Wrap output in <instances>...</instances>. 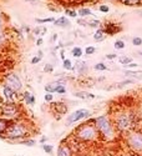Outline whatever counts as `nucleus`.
Wrapping results in <instances>:
<instances>
[{
  "label": "nucleus",
  "instance_id": "nucleus-33",
  "mask_svg": "<svg viewBox=\"0 0 142 156\" xmlns=\"http://www.w3.org/2000/svg\"><path fill=\"white\" fill-rule=\"evenodd\" d=\"M65 92H66V86L64 85L63 83H60V84H59V86H57V89H56V94H60V95H64Z\"/></svg>",
  "mask_w": 142,
  "mask_h": 156
},
{
  "label": "nucleus",
  "instance_id": "nucleus-30",
  "mask_svg": "<svg viewBox=\"0 0 142 156\" xmlns=\"http://www.w3.org/2000/svg\"><path fill=\"white\" fill-rule=\"evenodd\" d=\"M100 25H101V23L99 20H96V19H92V20L87 21V26H90V28H99Z\"/></svg>",
  "mask_w": 142,
  "mask_h": 156
},
{
  "label": "nucleus",
  "instance_id": "nucleus-15",
  "mask_svg": "<svg viewBox=\"0 0 142 156\" xmlns=\"http://www.w3.org/2000/svg\"><path fill=\"white\" fill-rule=\"evenodd\" d=\"M13 121L11 120H6L4 118H0V137H3V135L5 134L6 129L9 127V125H10Z\"/></svg>",
  "mask_w": 142,
  "mask_h": 156
},
{
  "label": "nucleus",
  "instance_id": "nucleus-42",
  "mask_svg": "<svg viewBox=\"0 0 142 156\" xmlns=\"http://www.w3.org/2000/svg\"><path fill=\"white\" fill-rule=\"evenodd\" d=\"M5 41H6V38L4 36V35H3L1 33H0V46L4 45V44H5Z\"/></svg>",
  "mask_w": 142,
  "mask_h": 156
},
{
  "label": "nucleus",
  "instance_id": "nucleus-31",
  "mask_svg": "<svg viewBox=\"0 0 142 156\" xmlns=\"http://www.w3.org/2000/svg\"><path fill=\"white\" fill-rule=\"evenodd\" d=\"M120 1L126 4V5H137V4L142 3V0H120Z\"/></svg>",
  "mask_w": 142,
  "mask_h": 156
},
{
  "label": "nucleus",
  "instance_id": "nucleus-45",
  "mask_svg": "<svg viewBox=\"0 0 142 156\" xmlns=\"http://www.w3.org/2000/svg\"><path fill=\"white\" fill-rule=\"evenodd\" d=\"M116 54H107L106 55V59H109V60H113V59H116Z\"/></svg>",
  "mask_w": 142,
  "mask_h": 156
},
{
  "label": "nucleus",
  "instance_id": "nucleus-34",
  "mask_svg": "<svg viewBox=\"0 0 142 156\" xmlns=\"http://www.w3.org/2000/svg\"><path fill=\"white\" fill-rule=\"evenodd\" d=\"M96 52V48L95 46H86L85 49V54L86 55H92V54H95Z\"/></svg>",
  "mask_w": 142,
  "mask_h": 156
},
{
  "label": "nucleus",
  "instance_id": "nucleus-36",
  "mask_svg": "<svg viewBox=\"0 0 142 156\" xmlns=\"http://www.w3.org/2000/svg\"><path fill=\"white\" fill-rule=\"evenodd\" d=\"M65 14L68 15V16H71V17H76L77 16V13L75 11V10H71V9H66Z\"/></svg>",
  "mask_w": 142,
  "mask_h": 156
},
{
  "label": "nucleus",
  "instance_id": "nucleus-25",
  "mask_svg": "<svg viewBox=\"0 0 142 156\" xmlns=\"http://www.w3.org/2000/svg\"><path fill=\"white\" fill-rule=\"evenodd\" d=\"M63 66H64L65 70H71V71H74V65H72V62H71L70 59H65V60L63 61Z\"/></svg>",
  "mask_w": 142,
  "mask_h": 156
},
{
  "label": "nucleus",
  "instance_id": "nucleus-32",
  "mask_svg": "<svg viewBox=\"0 0 142 156\" xmlns=\"http://www.w3.org/2000/svg\"><path fill=\"white\" fill-rule=\"evenodd\" d=\"M35 21H36L38 24H44V23H54L55 19H54V17H45V19H39V17H38V19L35 20Z\"/></svg>",
  "mask_w": 142,
  "mask_h": 156
},
{
  "label": "nucleus",
  "instance_id": "nucleus-14",
  "mask_svg": "<svg viewBox=\"0 0 142 156\" xmlns=\"http://www.w3.org/2000/svg\"><path fill=\"white\" fill-rule=\"evenodd\" d=\"M51 106H52V108H54V109L56 110V113H59L60 115H64V114H66V113H68V110H69L68 105H66V104H64V102H56V104H52Z\"/></svg>",
  "mask_w": 142,
  "mask_h": 156
},
{
  "label": "nucleus",
  "instance_id": "nucleus-26",
  "mask_svg": "<svg viewBox=\"0 0 142 156\" xmlns=\"http://www.w3.org/2000/svg\"><path fill=\"white\" fill-rule=\"evenodd\" d=\"M42 150L45 151L46 154H49V155H51L52 153H54V146L52 145H49V144H42Z\"/></svg>",
  "mask_w": 142,
  "mask_h": 156
},
{
  "label": "nucleus",
  "instance_id": "nucleus-22",
  "mask_svg": "<svg viewBox=\"0 0 142 156\" xmlns=\"http://www.w3.org/2000/svg\"><path fill=\"white\" fill-rule=\"evenodd\" d=\"M135 81L134 80H131V79H127V80H123V81H121V83H117V84H115V87L116 89H121V87H125L126 85H130V84H134Z\"/></svg>",
  "mask_w": 142,
  "mask_h": 156
},
{
  "label": "nucleus",
  "instance_id": "nucleus-28",
  "mask_svg": "<svg viewBox=\"0 0 142 156\" xmlns=\"http://www.w3.org/2000/svg\"><path fill=\"white\" fill-rule=\"evenodd\" d=\"M94 69L96 71H105V70H107V66H106V64H104V62H97L94 66Z\"/></svg>",
  "mask_w": 142,
  "mask_h": 156
},
{
  "label": "nucleus",
  "instance_id": "nucleus-20",
  "mask_svg": "<svg viewBox=\"0 0 142 156\" xmlns=\"http://www.w3.org/2000/svg\"><path fill=\"white\" fill-rule=\"evenodd\" d=\"M59 84H60V81H56V83H52V84H47V85L45 86V91L50 92V94L56 92V89H57V86H59Z\"/></svg>",
  "mask_w": 142,
  "mask_h": 156
},
{
  "label": "nucleus",
  "instance_id": "nucleus-27",
  "mask_svg": "<svg viewBox=\"0 0 142 156\" xmlns=\"http://www.w3.org/2000/svg\"><path fill=\"white\" fill-rule=\"evenodd\" d=\"M113 45H115V49H117V50H122V49L126 46V44H125L123 40L120 39V40H116V41H115Z\"/></svg>",
  "mask_w": 142,
  "mask_h": 156
},
{
  "label": "nucleus",
  "instance_id": "nucleus-18",
  "mask_svg": "<svg viewBox=\"0 0 142 156\" xmlns=\"http://www.w3.org/2000/svg\"><path fill=\"white\" fill-rule=\"evenodd\" d=\"M105 38H106V34L104 33V30H102V29H100V28L97 29V30H96V33L94 34V40H95V41H97V43L104 41Z\"/></svg>",
  "mask_w": 142,
  "mask_h": 156
},
{
  "label": "nucleus",
  "instance_id": "nucleus-37",
  "mask_svg": "<svg viewBox=\"0 0 142 156\" xmlns=\"http://www.w3.org/2000/svg\"><path fill=\"white\" fill-rule=\"evenodd\" d=\"M44 71H45V73H52V71H54V66L51 64H46L44 66Z\"/></svg>",
  "mask_w": 142,
  "mask_h": 156
},
{
  "label": "nucleus",
  "instance_id": "nucleus-7",
  "mask_svg": "<svg viewBox=\"0 0 142 156\" xmlns=\"http://www.w3.org/2000/svg\"><path fill=\"white\" fill-rule=\"evenodd\" d=\"M4 85L13 89L15 92H19L21 89H23V83H21L19 75L14 74V73L5 75V78H4Z\"/></svg>",
  "mask_w": 142,
  "mask_h": 156
},
{
  "label": "nucleus",
  "instance_id": "nucleus-21",
  "mask_svg": "<svg viewBox=\"0 0 142 156\" xmlns=\"http://www.w3.org/2000/svg\"><path fill=\"white\" fill-rule=\"evenodd\" d=\"M77 15H80L81 17L91 16V15H92V11H91L88 8H81V9H80V10L77 11Z\"/></svg>",
  "mask_w": 142,
  "mask_h": 156
},
{
  "label": "nucleus",
  "instance_id": "nucleus-4",
  "mask_svg": "<svg viewBox=\"0 0 142 156\" xmlns=\"http://www.w3.org/2000/svg\"><path fill=\"white\" fill-rule=\"evenodd\" d=\"M95 125L99 131V135L105 141H111L116 137V127L107 115H101L95 118Z\"/></svg>",
  "mask_w": 142,
  "mask_h": 156
},
{
  "label": "nucleus",
  "instance_id": "nucleus-24",
  "mask_svg": "<svg viewBox=\"0 0 142 156\" xmlns=\"http://www.w3.org/2000/svg\"><path fill=\"white\" fill-rule=\"evenodd\" d=\"M118 61H120V64H122L123 66H126L127 64H130V62H132V59H131L130 56L123 55V56H120V57H118Z\"/></svg>",
  "mask_w": 142,
  "mask_h": 156
},
{
  "label": "nucleus",
  "instance_id": "nucleus-9",
  "mask_svg": "<svg viewBox=\"0 0 142 156\" xmlns=\"http://www.w3.org/2000/svg\"><path fill=\"white\" fill-rule=\"evenodd\" d=\"M3 95H4V97H5L6 102H15L16 97H17V92H15L13 89H10L9 86L4 85V87H3Z\"/></svg>",
  "mask_w": 142,
  "mask_h": 156
},
{
  "label": "nucleus",
  "instance_id": "nucleus-48",
  "mask_svg": "<svg viewBox=\"0 0 142 156\" xmlns=\"http://www.w3.org/2000/svg\"><path fill=\"white\" fill-rule=\"evenodd\" d=\"M46 140H47V137H46V136H42L41 139H40V144H45Z\"/></svg>",
  "mask_w": 142,
  "mask_h": 156
},
{
  "label": "nucleus",
  "instance_id": "nucleus-41",
  "mask_svg": "<svg viewBox=\"0 0 142 156\" xmlns=\"http://www.w3.org/2000/svg\"><path fill=\"white\" fill-rule=\"evenodd\" d=\"M137 66H139V64H136V62H130V64H127L125 68H127V69H136Z\"/></svg>",
  "mask_w": 142,
  "mask_h": 156
},
{
  "label": "nucleus",
  "instance_id": "nucleus-13",
  "mask_svg": "<svg viewBox=\"0 0 142 156\" xmlns=\"http://www.w3.org/2000/svg\"><path fill=\"white\" fill-rule=\"evenodd\" d=\"M74 66H76V68H74V71L76 70L80 75H85V74L87 73V70H88L87 64H86L85 61H77Z\"/></svg>",
  "mask_w": 142,
  "mask_h": 156
},
{
  "label": "nucleus",
  "instance_id": "nucleus-54",
  "mask_svg": "<svg viewBox=\"0 0 142 156\" xmlns=\"http://www.w3.org/2000/svg\"><path fill=\"white\" fill-rule=\"evenodd\" d=\"M134 156H139V155H134Z\"/></svg>",
  "mask_w": 142,
  "mask_h": 156
},
{
  "label": "nucleus",
  "instance_id": "nucleus-19",
  "mask_svg": "<svg viewBox=\"0 0 142 156\" xmlns=\"http://www.w3.org/2000/svg\"><path fill=\"white\" fill-rule=\"evenodd\" d=\"M71 54H72V56L75 57V59H80V57L82 56L84 51H82V49L80 46H74L72 50H71Z\"/></svg>",
  "mask_w": 142,
  "mask_h": 156
},
{
  "label": "nucleus",
  "instance_id": "nucleus-51",
  "mask_svg": "<svg viewBox=\"0 0 142 156\" xmlns=\"http://www.w3.org/2000/svg\"><path fill=\"white\" fill-rule=\"evenodd\" d=\"M23 30H24V31H26V33H29V31H30V28H29V26H24Z\"/></svg>",
  "mask_w": 142,
  "mask_h": 156
},
{
  "label": "nucleus",
  "instance_id": "nucleus-40",
  "mask_svg": "<svg viewBox=\"0 0 142 156\" xmlns=\"http://www.w3.org/2000/svg\"><path fill=\"white\" fill-rule=\"evenodd\" d=\"M40 61H41V57H40V56H34L33 59H31V64H33V65L39 64Z\"/></svg>",
  "mask_w": 142,
  "mask_h": 156
},
{
  "label": "nucleus",
  "instance_id": "nucleus-3",
  "mask_svg": "<svg viewBox=\"0 0 142 156\" xmlns=\"http://www.w3.org/2000/svg\"><path fill=\"white\" fill-rule=\"evenodd\" d=\"M75 137L84 142H92L100 139L99 131L95 125V119H88L85 124H81L75 130Z\"/></svg>",
  "mask_w": 142,
  "mask_h": 156
},
{
  "label": "nucleus",
  "instance_id": "nucleus-11",
  "mask_svg": "<svg viewBox=\"0 0 142 156\" xmlns=\"http://www.w3.org/2000/svg\"><path fill=\"white\" fill-rule=\"evenodd\" d=\"M56 156H72V150L68 144H61L57 148Z\"/></svg>",
  "mask_w": 142,
  "mask_h": 156
},
{
  "label": "nucleus",
  "instance_id": "nucleus-12",
  "mask_svg": "<svg viewBox=\"0 0 142 156\" xmlns=\"http://www.w3.org/2000/svg\"><path fill=\"white\" fill-rule=\"evenodd\" d=\"M54 25L55 26H59V28H70L71 23L69 21V19L66 16H60L59 19H55Z\"/></svg>",
  "mask_w": 142,
  "mask_h": 156
},
{
  "label": "nucleus",
  "instance_id": "nucleus-29",
  "mask_svg": "<svg viewBox=\"0 0 142 156\" xmlns=\"http://www.w3.org/2000/svg\"><path fill=\"white\" fill-rule=\"evenodd\" d=\"M19 144H24L25 146H35V144H36V141H35L34 139H26V140H23V141H20Z\"/></svg>",
  "mask_w": 142,
  "mask_h": 156
},
{
  "label": "nucleus",
  "instance_id": "nucleus-43",
  "mask_svg": "<svg viewBox=\"0 0 142 156\" xmlns=\"http://www.w3.org/2000/svg\"><path fill=\"white\" fill-rule=\"evenodd\" d=\"M3 29H4V21H3V14L0 11V33L3 31Z\"/></svg>",
  "mask_w": 142,
  "mask_h": 156
},
{
  "label": "nucleus",
  "instance_id": "nucleus-39",
  "mask_svg": "<svg viewBox=\"0 0 142 156\" xmlns=\"http://www.w3.org/2000/svg\"><path fill=\"white\" fill-rule=\"evenodd\" d=\"M99 10H100L101 13H109V11H110V8H109L107 5H101V6L99 8Z\"/></svg>",
  "mask_w": 142,
  "mask_h": 156
},
{
  "label": "nucleus",
  "instance_id": "nucleus-16",
  "mask_svg": "<svg viewBox=\"0 0 142 156\" xmlns=\"http://www.w3.org/2000/svg\"><path fill=\"white\" fill-rule=\"evenodd\" d=\"M74 96L79 97V99H95L96 97L94 94H90L86 91H76V92H74Z\"/></svg>",
  "mask_w": 142,
  "mask_h": 156
},
{
  "label": "nucleus",
  "instance_id": "nucleus-6",
  "mask_svg": "<svg viewBox=\"0 0 142 156\" xmlns=\"http://www.w3.org/2000/svg\"><path fill=\"white\" fill-rule=\"evenodd\" d=\"M126 144L135 154H142V131L131 130L126 135Z\"/></svg>",
  "mask_w": 142,
  "mask_h": 156
},
{
  "label": "nucleus",
  "instance_id": "nucleus-10",
  "mask_svg": "<svg viewBox=\"0 0 142 156\" xmlns=\"http://www.w3.org/2000/svg\"><path fill=\"white\" fill-rule=\"evenodd\" d=\"M102 30H104V33L106 35H115L116 33H120L122 29L120 28L118 25L113 24V23H105V28Z\"/></svg>",
  "mask_w": 142,
  "mask_h": 156
},
{
  "label": "nucleus",
  "instance_id": "nucleus-8",
  "mask_svg": "<svg viewBox=\"0 0 142 156\" xmlns=\"http://www.w3.org/2000/svg\"><path fill=\"white\" fill-rule=\"evenodd\" d=\"M91 116V113L90 110L87 109H79L76 111H74L72 114H70L68 118H66V124L71 125V124H76L80 120H84V119H88Z\"/></svg>",
  "mask_w": 142,
  "mask_h": 156
},
{
  "label": "nucleus",
  "instance_id": "nucleus-23",
  "mask_svg": "<svg viewBox=\"0 0 142 156\" xmlns=\"http://www.w3.org/2000/svg\"><path fill=\"white\" fill-rule=\"evenodd\" d=\"M126 76H132L137 79H142V71H125Z\"/></svg>",
  "mask_w": 142,
  "mask_h": 156
},
{
  "label": "nucleus",
  "instance_id": "nucleus-38",
  "mask_svg": "<svg viewBox=\"0 0 142 156\" xmlns=\"http://www.w3.org/2000/svg\"><path fill=\"white\" fill-rule=\"evenodd\" d=\"M44 99H45V101L50 102V101H52V99H54V96H52V94L46 92V94H45V96H44Z\"/></svg>",
  "mask_w": 142,
  "mask_h": 156
},
{
  "label": "nucleus",
  "instance_id": "nucleus-53",
  "mask_svg": "<svg viewBox=\"0 0 142 156\" xmlns=\"http://www.w3.org/2000/svg\"><path fill=\"white\" fill-rule=\"evenodd\" d=\"M137 13H139V14L142 16V10H137Z\"/></svg>",
  "mask_w": 142,
  "mask_h": 156
},
{
  "label": "nucleus",
  "instance_id": "nucleus-17",
  "mask_svg": "<svg viewBox=\"0 0 142 156\" xmlns=\"http://www.w3.org/2000/svg\"><path fill=\"white\" fill-rule=\"evenodd\" d=\"M23 99L26 102V105H34L35 104V96L33 94H30L29 91H25L23 95Z\"/></svg>",
  "mask_w": 142,
  "mask_h": 156
},
{
  "label": "nucleus",
  "instance_id": "nucleus-2",
  "mask_svg": "<svg viewBox=\"0 0 142 156\" xmlns=\"http://www.w3.org/2000/svg\"><path fill=\"white\" fill-rule=\"evenodd\" d=\"M137 119H140V116H137L134 111L125 109V110L117 111L115 114L112 122L118 132H128L134 130V126L137 122Z\"/></svg>",
  "mask_w": 142,
  "mask_h": 156
},
{
  "label": "nucleus",
  "instance_id": "nucleus-52",
  "mask_svg": "<svg viewBox=\"0 0 142 156\" xmlns=\"http://www.w3.org/2000/svg\"><path fill=\"white\" fill-rule=\"evenodd\" d=\"M38 55H39L40 57H42V55H44V54H42V51H41V50H39V52H38Z\"/></svg>",
  "mask_w": 142,
  "mask_h": 156
},
{
  "label": "nucleus",
  "instance_id": "nucleus-44",
  "mask_svg": "<svg viewBox=\"0 0 142 156\" xmlns=\"http://www.w3.org/2000/svg\"><path fill=\"white\" fill-rule=\"evenodd\" d=\"M77 24H80V25H84V26H87V20H84V19H77Z\"/></svg>",
  "mask_w": 142,
  "mask_h": 156
},
{
  "label": "nucleus",
  "instance_id": "nucleus-35",
  "mask_svg": "<svg viewBox=\"0 0 142 156\" xmlns=\"http://www.w3.org/2000/svg\"><path fill=\"white\" fill-rule=\"evenodd\" d=\"M132 44H134L135 46H141L142 45V39L140 36H135L132 39Z\"/></svg>",
  "mask_w": 142,
  "mask_h": 156
},
{
  "label": "nucleus",
  "instance_id": "nucleus-50",
  "mask_svg": "<svg viewBox=\"0 0 142 156\" xmlns=\"http://www.w3.org/2000/svg\"><path fill=\"white\" fill-rule=\"evenodd\" d=\"M140 119H142V101L140 104Z\"/></svg>",
  "mask_w": 142,
  "mask_h": 156
},
{
  "label": "nucleus",
  "instance_id": "nucleus-49",
  "mask_svg": "<svg viewBox=\"0 0 142 156\" xmlns=\"http://www.w3.org/2000/svg\"><path fill=\"white\" fill-rule=\"evenodd\" d=\"M56 40H57V34H54L51 38V41H56Z\"/></svg>",
  "mask_w": 142,
  "mask_h": 156
},
{
  "label": "nucleus",
  "instance_id": "nucleus-5",
  "mask_svg": "<svg viewBox=\"0 0 142 156\" xmlns=\"http://www.w3.org/2000/svg\"><path fill=\"white\" fill-rule=\"evenodd\" d=\"M21 106L16 102H5L0 106V118H4L6 120H17L21 116Z\"/></svg>",
  "mask_w": 142,
  "mask_h": 156
},
{
  "label": "nucleus",
  "instance_id": "nucleus-1",
  "mask_svg": "<svg viewBox=\"0 0 142 156\" xmlns=\"http://www.w3.org/2000/svg\"><path fill=\"white\" fill-rule=\"evenodd\" d=\"M31 135H33V130H31L30 124L26 120L17 119L9 125L5 134L3 135V139H5L10 142H17L19 144L20 141L30 139Z\"/></svg>",
  "mask_w": 142,
  "mask_h": 156
},
{
  "label": "nucleus",
  "instance_id": "nucleus-46",
  "mask_svg": "<svg viewBox=\"0 0 142 156\" xmlns=\"http://www.w3.org/2000/svg\"><path fill=\"white\" fill-rule=\"evenodd\" d=\"M34 34H35V35H38V36H39L40 34H41V33H40V26H38V28H35V29H34Z\"/></svg>",
  "mask_w": 142,
  "mask_h": 156
},
{
  "label": "nucleus",
  "instance_id": "nucleus-47",
  "mask_svg": "<svg viewBox=\"0 0 142 156\" xmlns=\"http://www.w3.org/2000/svg\"><path fill=\"white\" fill-rule=\"evenodd\" d=\"M42 43H44V40H42L41 38H39V39L36 40V45H38V46H40V45H42Z\"/></svg>",
  "mask_w": 142,
  "mask_h": 156
}]
</instances>
